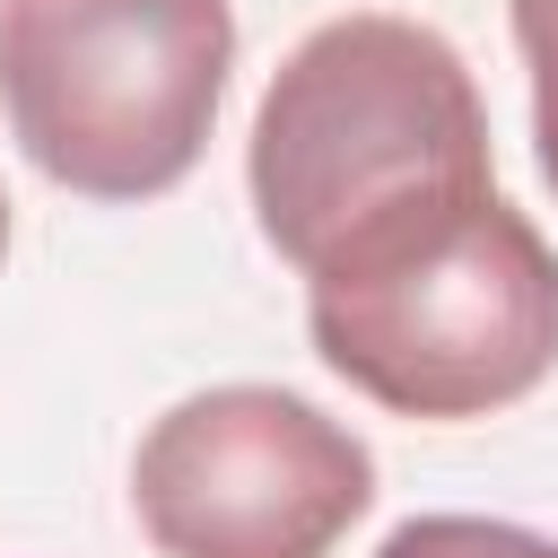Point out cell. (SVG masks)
Segmentation results:
<instances>
[{"label": "cell", "mask_w": 558, "mask_h": 558, "mask_svg": "<svg viewBox=\"0 0 558 558\" xmlns=\"http://www.w3.org/2000/svg\"><path fill=\"white\" fill-rule=\"evenodd\" d=\"M305 331L401 418H488L558 366V253L497 183L410 192L305 270Z\"/></svg>", "instance_id": "6da1fadb"}, {"label": "cell", "mask_w": 558, "mask_h": 558, "mask_svg": "<svg viewBox=\"0 0 558 558\" xmlns=\"http://www.w3.org/2000/svg\"><path fill=\"white\" fill-rule=\"evenodd\" d=\"M244 183L270 253L288 270H314L349 227L410 192L497 183L480 78L418 17H331L262 87Z\"/></svg>", "instance_id": "7a4b0ae2"}, {"label": "cell", "mask_w": 558, "mask_h": 558, "mask_svg": "<svg viewBox=\"0 0 558 558\" xmlns=\"http://www.w3.org/2000/svg\"><path fill=\"white\" fill-rule=\"evenodd\" d=\"M0 253H9V201H0Z\"/></svg>", "instance_id": "52a82bcc"}, {"label": "cell", "mask_w": 558, "mask_h": 558, "mask_svg": "<svg viewBox=\"0 0 558 558\" xmlns=\"http://www.w3.org/2000/svg\"><path fill=\"white\" fill-rule=\"evenodd\" d=\"M235 70L227 0H0V113L78 201L174 192Z\"/></svg>", "instance_id": "3957f363"}, {"label": "cell", "mask_w": 558, "mask_h": 558, "mask_svg": "<svg viewBox=\"0 0 558 558\" xmlns=\"http://www.w3.org/2000/svg\"><path fill=\"white\" fill-rule=\"evenodd\" d=\"M375 558H558V541L497 514H410L384 532Z\"/></svg>", "instance_id": "5b68a950"}, {"label": "cell", "mask_w": 558, "mask_h": 558, "mask_svg": "<svg viewBox=\"0 0 558 558\" xmlns=\"http://www.w3.org/2000/svg\"><path fill=\"white\" fill-rule=\"evenodd\" d=\"M375 506V453L288 384H209L148 418L131 514L157 558H331Z\"/></svg>", "instance_id": "277c9868"}, {"label": "cell", "mask_w": 558, "mask_h": 558, "mask_svg": "<svg viewBox=\"0 0 558 558\" xmlns=\"http://www.w3.org/2000/svg\"><path fill=\"white\" fill-rule=\"evenodd\" d=\"M506 17L523 44V70H532V148L558 192V0H506Z\"/></svg>", "instance_id": "8992f818"}]
</instances>
